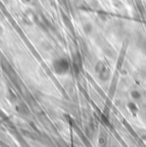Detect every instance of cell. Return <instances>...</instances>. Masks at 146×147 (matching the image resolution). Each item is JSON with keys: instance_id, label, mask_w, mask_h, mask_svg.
Returning <instances> with one entry per match:
<instances>
[{"instance_id": "obj_1", "label": "cell", "mask_w": 146, "mask_h": 147, "mask_svg": "<svg viewBox=\"0 0 146 147\" xmlns=\"http://www.w3.org/2000/svg\"><path fill=\"white\" fill-rule=\"evenodd\" d=\"M52 67L54 71L59 74V75H63L65 74L69 71V62L63 58L57 59L53 61L52 63Z\"/></svg>"}, {"instance_id": "obj_2", "label": "cell", "mask_w": 146, "mask_h": 147, "mask_svg": "<svg viewBox=\"0 0 146 147\" xmlns=\"http://www.w3.org/2000/svg\"><path fill=\"white\" fill-rule=\"evenodd\" d=\"M95 71L102 81H108L110 78V72L102 61H98L95 65Z\"/></svg>"}, {"instance_id": "obj_3", "label": "cell", "mask_w": 146, "mask_h": 147, "mask_svg": "<svg viewBox=\"0 0 146 147\" xmlns=\"http://www.w3.org/2000/svg\"><path fill=\"white\" fill-rule=\"evenodd\" d=\"M72 65H73L75 72L78 74L82 71V68H83V60L79 53H75L72 55Z\"/></svg>"}, {"instance_id": "obj_4", "label": "cell", "mask_w": 146, "mask_h": 147, "mask_svg": "<svg viewBox=\"0 0 146 147\" xmlns=\"http://www.w3.org/2000/svg\"><path fill=\"white\" fill-rule=\"evenodd\" d=\"M126 46L123 47L120 51V56L118 59V63H117V69H120L123 65V62L125 59V55H126Z\"/></svg>"}, {"instance_id": "obj_5", "label": "cell", "mask_w": 146, "mask_h": 147, "mask_svg": "<svg viewBox=\"0 0 146 147\" xmlns=\"http://www.w3.org/2000/svg\"><path fill=\"white\" fill-rule=\"evenodd\" d=\"M62 18H63V22H64L65 25L66 26V28H67L68 29L73 31V29H74V28H73V25H72V23H71L70 18H69L65 14H64V13H62Z\"/></svg>"}, {"instance_id": "obj_6", "label": "cell", "mask_w": 146, "mask_h": 147, "mask_svg": "<svg viewBox=\"0 0 146 147\" xmlns=\"http://www.w3.org/2000/svg\"><path fill=\"white\" fill-rule=\"evenodd\" d=\"M16 109H16L17 112H19L21 115H28V113H29V111H28L27 106H26L25 104H23V103H20V104L17 106Z\"/></svg>"}, {"instance_id": "obj_7", "label": "cell", "mask_w": 146, "mask_h": 147, "mask_svg": "<svg viewBox=\"0 0 146 147\" xmlns=\"http://www.w3.org/2000/svg\"><path fill=\"white\" fill-rule=\"evenodd\" d=\"M127 107H128V109L131 111V113L134 115V116H136V115H137V113H138V111H139V109H138V107H137V105L134 103V102H129L128 104H127Z\"/></svg>"}, {"instance_id": "obj_8", "label": "cell", "mask_w": 146, "mask_h": 147, "mask_svg": "<svg viewBox=\"0 0 146 147\" xmlns=\"http://www.w3.org/2000/svg\"><path fill=\"white\" fill-rule=\"evenodd\" d=\"M131 96L134 99V100H139L141 98V94L139 90H133L131 91Z\"/></svg>"}, {"instance_id": "obj_9", "label": "cell", "mask_w": 146, "mask_h": 147, "mask_svg": "<svg viewBox=\"0 0 146 147\" xmlns=\"http://www.w3.org/2000/svg\"><path fill=\"white\" fill-rule=\"evenodd\" d=\"M94 133H95V128L93 127L92 125L86 127V134L89 137H92L94 135Z\"/></svg>"}, {"instance_id": "obj_10", "label": "cell", "mask_w": 146, "mask_h": 147, "mask_svg": "<svg viewBox=\"0 0 146 147\" xmlns=\"http://www.w3.org/2000/svg\"><path fill=\"white\" fill-rule=\"evenodd\" d=\"M83 31L86 34H89L92 32V25L90 23H87L83 26Z\"/></svg>"}, {"instance_id": "obj_11", "label": "cell", "mask_w": 146, "mask_h": 147, "mask_svg": "<svg viewBox=\"0 0 146 147\" xmlns=\"http://www.w3.org/2000/svg\"><path fill=\"white\" fill-rule=\"evenodd\" d=\"M98 143L101 145V146H105L106 143H107V140H106V137L101 135L98 139Z\"/></svg>"}, {"instance_id": "obj_12", "label": "cell", "mask_w": 146, "mask_h": 147, "mask_svg": "<svg viewBox=\"0 0 146 147\" xmlns=\"http://www.w3.org/2000/svg\"><path fill=\"white\" fill-rule=\"evenodd\" d=\"M102 122H104L103 124H105L106 126H109V121L108 120V118L105 116V115H102Z\"/></svg>"}, {"instance_id": "obj_13", "label": "cell", "mask_w": 146, "mask_h": 147, "mask_svg": "<svg viewBox=\"0 0 146 147\" xmlns=\"http://www.w3.org/2000/svg\"><path fill=\"white\" fill-rule=\"evenodd\" d=\"M61 4L63 5H66V3H67V0H58Z\"/></svg>"}, {"instance_id": "obj_14", "label": "cell", "mask_w": 146, "mask_h": 147, "mask_svg": "<svg viewBox=\"0 0 146 147\" xmlns=\"http://www.w3.org/2000/svg\"><path fill=\"white\" fill-rule=\"evenodd\" d=\"M0 117H2V118H3V119H5V118H6V115H5V114H3L1 110H0Z\"/></svg>"}, {"instance_id": "obj_15", "label": "cell", "mask_w": 146, "mask_h": 147, "mask_svg": "<svg viewBox=\"0 0 146 147\" xmlns=\"http://www.w3.org/2000/svg\"><path fill=\"white\" fill-rule=\"evenodd\" d=\"M124 123H125V124H126V126H127V127H129V125H127V123H126V122H124ZM129 131H130V132H131V133H132V132H133V129H130V130H129Z\"/></svg>"}, {"instance_id": "obj_16", "label": "cell", "mask_w": 146, "mask_h": 147, "mask_svg": "<svg viewBox=\"0 0 146 147\" xmlns=\"http://www.w3.org/2000/svg\"><path fill=\"white\" fill-rule=\"evenodd\" d=\"M23 1H24V2H26V3H29L31 0H23Z\"/></svg>"}, {"instance_id": "obj_17", "label": "cell", "mask_w": 146, "mask_h": 147, "mask_svg": "<svg viewBox=\"0 0 146 147\" xmlns=\"http://www.w3.org/2000/svg\"><path fill=\"white\" fill-rule=\"evenodd\" d=\"M2 1H3V2H4V3H8V1H9V0H2Z\"/></svg>"}]
</instances>
